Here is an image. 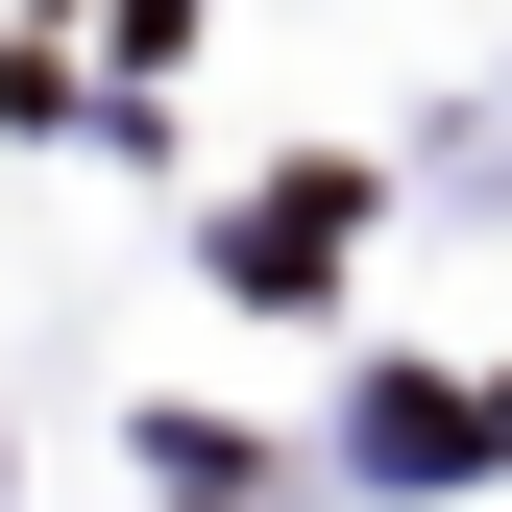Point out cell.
<instances>
[]
</instances>
